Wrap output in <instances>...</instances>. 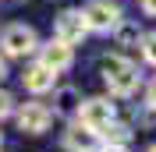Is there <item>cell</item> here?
<instances>
[{
	"mask_svg": "<svg viewBox=\"0 0 156 152\" xmlns=\"http://www.w3.org/2000/svg\"><path fill=\"white\" fill-rule=\"evenodd\" d=\"M75 117H78V124L99 131V127H107V124L117 117V106L110 103V99H103V95H96V99H82L78 110H75Z\"/></svg>",
	"mask_w": 156,
	"mask_h": 152,
	"instance_id": "cell-4",
	"label": "cell"
},
{
	"mask_svg": "<svg viewBox=\"0 0 156 152\" xmlns=\"http://www.w3.org/2000/svg\"><path fill=\"white\" fill-rule=\"evenodd\" d=\"M138 4H142V11H146L149 18H156V0H138Z\"/></svg>",
	"mask_w": 156,
	"mask_h": 152,
	"instance_id": "cell-16",
	"label": "cell"
},
{
	"mask_svg": "<svg viewBox=\"0 0 156 152\" xmlns=\"http://www.w3.org/2000/svg\"><path fill=\"white\" fill-rule=\"evenodd\" d=\"M138 46H142V57H146V64L156 67V32H146V36L138 39Z\"/></svg>",
	"mask_w": 156,
	"mask_h": 152,
	"instance_id": "cell-13",
	"label": "cell"
},
{
	"mask_svg": "<svg viewBox=\"0 0 156 152\" xmlns=\"http://www.w3.org/2000/svg\"><path fill=\"white\" fill-rule=\"evenodd\" d=\"M99 71H103V81L110 85L114 95H131L138 88V81H142L138 67L131 64L128 57H121V53H107L103 64H99Z\"/></svg>",
	"mask_w": 156,
	"mask_h": 152,
	"instance_id": "cell-1",
	"label": "cell"
},
{
	"mask_svg": "<svg viewBox=\"0 0 156 152\" xmlns=\"http://www.w3.org/2000/svg\"><path fill=\"white\" fill-rule=\"evenodd\" d=\"M0 50H4L7 57H29V53L39 50V36H36L32 25L14 21V25H7V29L0 32Z\"/></svg>",
	"mask_w": 156,
	"mask_h": 152,
	"instance_id": "cell-2",
	"label": "cell"
},
{
	"mask_svg": "<svg viewBox=\"0 0 156 152\" xmlns=\"http://www.w3.org/2000/svg\"><path fill=\"white\" fill-rule=\"evenodd\" d=\"M149 152H156V145H153V149H149Z\"/></svg>",
	"mask_w": 156,
	"mask_h": 152,
	"instance_id": "cell-19",
	"label": "cell"
},
{
	"mask_svg": "<svg viewBox=\"0 0 156 152\" xmlns=\"http://www.w3.org/2000/svg\"><path fill=\"white\" fill-rule=\"evenodd\" d=\"M11 113H14V95L0 88V120H4V117H11Z\"/></svg>",
	"mask_w": 156,
	"mask_h": 152,
	"instance_id": "cell-14",
	"label": "cell"
},
{
	"mask_svg": "<svg viewBox=\"0 0 156 152\" xmlns=\"http://www.w3.org/2000/svg\"><path fill=\"white\" fill-rule=\"evenodd\" d=\"M53 29H57V39H64L68 46H78V43L89 36V25H85V18H82V11H78V7L60 11Z\"/></svg>",
	"mask_w": 156,
	"mask_h": 152,
	"instance_id": "cell-6",
	"label": "cell"
},
{
	"mask_svg": "<svg viewBox=\"0 0 156 152\" xmlns=\"http://www.w3.org/2000/svg\"><path fill=\"white\" fill-rule=\"evenodd\" d=\"M53 71H50V67H43V64H32L29 71H25V74H21V81H25V88H29V92H36V95H43V92H50V88H53Z\"/></svg>",
	"mask_w": 156,
	"mask_h": 152,
	"instance_id": "cell-9",
	"label": "cell"
},
{
	"mask_svg": "<svg viewBox=\"0 0 156 152\" xmlns=\"http://www.w3.org/2000/svg\"><path fill=\"white\" fill-rule=\"evenodd\" d=\"M39 64L50 67L53 74H60V71H68L71 64H75V46H68L64 39H50L46 46H39Z\"/></svg>",
	"mask_w": 156,
	"mask_h": 152,
	"instance_id": "cell-5",
	"label": "cell"
},
{
	"mask_svg": "<svg viewBox=\"0 0 156 152\" xmlns=\"http://www.w3.org/2000/svg\"><path fill=\"white\" fill-rule=\"evenodd\" d=\"M99 142H103V145H124V149H128L131 127H128V124H117V117H114L107 127H99Z\"/></svg>",
	"mask_w": 156,
	"mask_h": 152,
	"instance_id": "cell-11",
	"label": "cell"
},
{
	"mask_svg": "<svg viewBox=\"0 0 156 152\" xmlns=\"http://www.w3.org/2000/svg\"><path fill=\"white\" fill-rule=\"evenodd\" d=\"M7 78V64H4V57H0V81Z\"/></svg>",
	"mask_w": 156,
	"mask_h": 152,
	"instance_id": "cell-18",
	"label": "cell"
},
{
	"mask_svg": "<svg viewBox=\"0 0 156 152\" xmlns=\"http://www.w3.org/2000/svg\"><path fill=\"white\" fill-rule=\"evenodd\" d=\"M89 32H114V25L121 21V4L117 0H89L82 7Z\"/></svg>",
	"mask_w": 156,
	"mask_h": 152,
	"instance_id": "cell-3",
	"label": "cell"
},
{
	"mask_svg": "<svg viewBox=\"0 0 156 152\" xmlns=\"http://www.w3.org/2000/svg\"><path fill=\"white\" fill-rule=\"evenodd\" d=\"M114 36H117V46H138V39H142V29H138L135 21H117L114 25Z\"/></svg>",
	"mask_w": 156,
	"mask_h": 152,
	"instance_id": "cell-12",
	"label": "cell"
},
{
	"mask_svg": "<svg viewBox=\"0 0 156 152\" xmlns=\"http://www.w3.org/2000/svg\"><path fill=\"white\" fill-rule=\"evenodd\" d=\"M99 152H128V149H124V145H103Z\"/></svg>",
	"mask_w": 156,
	"mask_h": 152,
	"instance_id": "cell-17",
	"label": "cell"
},
{
	"mask_svg": "<svg viewBox=\"0 0 156 152\" xmlns=\"http://www.w3.org/2000/svg\"><path fill=\"white\" fill-rule=\"evenodd\" d=\"M64 142H68L71 152H99L103 142H99V131L85 127V124H71L68 134H64Z\"/></svg>",
	"mask_w": 156,
	"mask_h": 152,
	"instance_id": "cell-8",
	"label": "cell"
},
{
	"mask_svg": "<svg viewBox=\"0 0 156 152\" xmlns=\"http://www.w3.org/2000/svg\"><path fill=\"white\" fill-rule=\"evenodd\" d=\"M146 106H149V110L156 113V78L149 81V88H146Z\"/></svg>",
	"mask_w": 156,
	"mask_h": 152,
	"instance_id": "cell-15",
	"label": "cell"
},
{
	"mask_svg": "<svg viewBox=\"0 0 156 152\" xmlns=\"http://www.w3.org/2000/svg\"><path fill=\"white\" fill-rule=\"evenodd\" d=\"M50 124H53V110L43 106V103H25L18 110V127L25 134H43Z\"/></svg>",
	"mask_w": 156,
	"mask_h": 152,
	"instance_id": "cell-7",
	"label": "cell"
},
{
	"mask_svg": "<svg viewBox=\"0 0 156 152\" xmlns=\"http://www.w3.org/2000/svg\"><path fill=\"white\" fill-rule=\"evenodd\" d=\"M78 103H82V92H78V88H71V85L53 92V113H60V117H75Z\"/></svg>",
	"mask_w": 156,
	"mask_h": 152,
	"instance_id": "cell-10",
	"label": "cell"
}]
</instances>
